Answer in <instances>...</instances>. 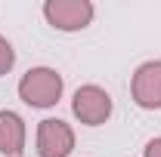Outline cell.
I'll return each mask as SVG.
<instances>
[{
    "label": "cell",
    "instance_id": "cell-2",
    "mask_svg": "<svg viewBox=\"0 0 161 157\" xmlns=\"http://www.w3.org/2000/svg\"><path fill=\"white\" fill-rule=\"evenodd\" d=\"M93 3L90 0H47L43 3V19L50 28L56 31H84L90 22H93Z\"/></svg>",
    "mask_w": 161,
    "mask_h": 157
},
{
    "label": "cell",
    "instance_id": "cell-6",
    "mask_svg": "<svg viewBox=\"0 0 161 157\" xmlns=\"http://www.w3.org/2000/svg\"><path fill=\"white\" fill-rule=\"evenodd\" d=\"M25 139H28L25 120L16 111H0V154L19 157L25 151Z\"/></svg>",
    "mask_w": 161,
    "mask_h": 157
},
{
    "label": "cell",
    "instance_id": "cell-7",
    "mask_svg": "<svg viewBox=\"0 0 161 157\" xmlns=\"http://www.w3.org/2000/svg\"><path fill=\"white\" fill-rule=\"evenodd\" d=\"M13 65H16V49H13V43L0 34V77L3 74H9L13 71Z\"/></svg>",
    "mask_w": 161,
    "mask_h": 157
},
{
    "label": "cell",
    "instance_id": "cell-4",
    "mask_svg": "<svg viewBox=\"0 0 161 157\" xmlns=\"http://www.w3.org/2000/svg\"><path fill=\"white\" fill-rule=\"evenodd\" d=\"M34 151L37 157H68L75 151V129L59 117L40 120L34 133Z\"/></svg>",
    "mask_w": 161,
    "mask_h": 157
},
{
    "label": "cell",
    "instance_id": "cell-8",
    "mask_svg": "<svg viewBox=\"0 0 161 157\" xmlns=\"http://www.w3.org/2000/svg\"><path fill=\"white\" fill-rule=\"evenodd\" d=\"M142 157H161V136H155V139H149V142H146Z\"/></svg>",
    "mask_w": 161,
    "mask_h": 157
},
{
    "label": "cell",
    "instance_id": "cell-3",
    "mask_svg": "<svg viewBox=\"0 0 161 157\" xmlns=\"http://www.w3.org/2000/svg\"><path fill=\"white\" fill-rule=\"evenodd\" d=\"M112 96L96 86V83H87V86H78L75 96H71V114L78 117V123L84 126H102L105 120L112 117Z\"/></svg>",
    "mask_w": 161,
    "mask_h": 157
},
{
    "label": "cell",
    "instance_id": "cell-1",
    "mask_svg": "<svg viewBox=\"0 0 161 157\" xmlns=\"http://www.w3.org/2000/svg\"><path fill=\"white\" fill-rule=\"evenodd\" d=\"M19 99L31 108H53L62 99V89H65V80L56 68H47V65H37V68H28L19 80Z\"/></svg>",
    "mask_w": 161,
    "mask_h": 157
},
{
    "label": "cell",
    "instance_id": "cell-5",
    "mask_svg": "<svg viewBox=\"0 0 161 157\" xmlns=\"http://www.w3.org/2000/svg\"><path fill=\"white\" fill-rule=\"evenodd\" d=\"M130 99L142 111H158L161 108V59H149L130 77Z\"/></svg>",
    "mask_w": 161,
    "mask_h": 157
}]
</instances>
